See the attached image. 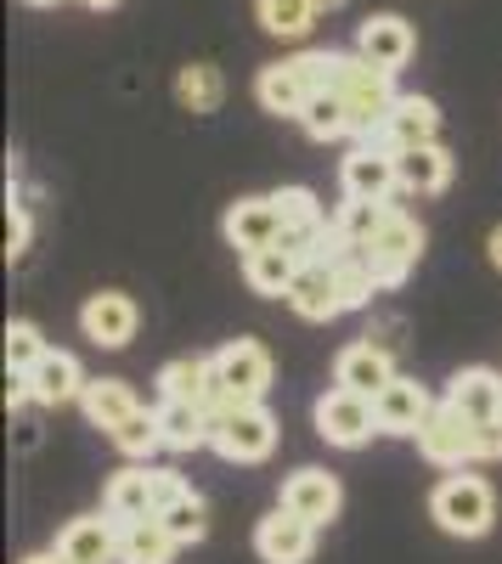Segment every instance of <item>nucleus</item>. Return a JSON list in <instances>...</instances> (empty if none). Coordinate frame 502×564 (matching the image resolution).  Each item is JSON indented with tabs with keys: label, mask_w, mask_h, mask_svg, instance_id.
<instances>
[{
	"label": "nucleus",
	"mask_w": 502,
	"mask_h": 564,
	"mask_svg": "<svg viewBox=\"0 0 502 564\" xmlns=\"http://www.w3.org/2000/svg\"><path fill=\"white\" fill-rule=\"evenodd\" d=\"M29 395L34 406H63V401H79L85 395V372L68 350H45L40 367H29Z\"/></svg>",
	"instance_id": "4be33fe9"
},
{
	"label": "nucleus",
	"mask_w": 502,
	"mask_h": 564,
	"mask_svg": "<svg viewBox=\"0 0 502 564\" xmlns=\"http://www.w3.org/2000/svg\"><path fill=\"white\" fill-rule=\"evenodd\" d=\"M288 311L305 316V322H334L345 311V294H339V276H334V260L323 254H310L294 276V289H288Z\"/></svg>",
	"instance_id": "9b49d317"
},
{
	"label": "nucleus",
	"mask_w": 502,
	"mask_h": 564,
	"mask_svg": "<svg viewBox=\"0 0 502 564\" xmlns=\"http://www.w3.org/2000/svg\"><path fill=\"white\" fill-rule=\"evenodd\" d=\"M429 520L446 531V536H463V542H474V536H485L491 531V520H496V497H491V486L480 480V475H446L435 491H429Z\"/></svg>",
	"instance_id": "f03ea898"
},
{
	"label": "nucleus",
	"mask_w": 502,
	"mask_h": 564,
	"mask_svg": "<svg viewBox=\"0 0 502 564\" xmlns=\"http://www.w3.org/2000/svg\"><path fill=\"white\" fill-rule=\"evenodd\" d=\"M294 68L305 74L310 90H339V74H345V52H299Z\"/></svg>",
	"instance_id": "c9c22d12"
},
{
	"label": "nucleus",
	"mask_w": 502,
	"mask_h": 564,
	"mask_svg": "<svg viewBox=\"0 0 502 564\" xmlns=\"http://www.w3.org/2000/svg\"><path fill=\"white\" fill-rule=\"evenodd\" d=\"M79 327H85V339L97 345V350H124V345L135 339V327H142V311H135L130 294L102 289V294H90V300H85Z\"/></svg>",
	"instance_id": "9d476101"
},
{
	"label": "nucleus",
	"mask_w": 502,
	"mask_h": 564,
	"mask_svg": "<svg viewBox=\"0 0 502 564\" xmlns=\"http://www.w3.org/2000/svg\"><path fill=\"white\" fill-rule=\"evenodd\" d=\"M435 135H440V108L429 97H401L390 108L384 130H379V148L401 153V148H424V141H435Z\"/></svg>",
	"instance_id": "6ab92c4d"
},
{
	"label": "nucleus",
	"mask_w": 502,
	"mask_h": 564,
	"mask_svg": "<svg viewBox=\"0 0 502 564\" xmlns=\"http://www.w3.org/2000/svg\"><path fill=\"white\" fill-rule=\"evenodd\" d=\"M502 457V417L474 423V463H496Z\"/></svg>",
	"instance_id": "4c0bfd02"
},
{
	"label": "nucleus",
	"mask_w": 502,
	"mask_h": 564,
	"mask_svg": "<svg viewBox=\"0 0 502 564\" xmlns=\"http://www.w3.org/2000/svg\"><path fill=\"white\" fill-rule=\"evenodd\" d=\"M368 260H373L384 289H401V282L413 276V265L424 260V226L406 209H390V220L379 226V238L368 243Z\"/></svg>",
	"instance_id": "39448f33"
},
{
	"label": "nucleus",
	"mask_w": 502,
	"mask_h": 564,
	"mask_svg": "<svg viewBox=\"0 0 502 564\" xmlns=\"http://www.w3.org/2000/svg\"><path fill=\"white\" fill-rule=\"evenodd\" d=\"M316 0H254V18L265 34H277V40H305L316 29Z\"/></svg>",
	"instance_id": "c756f323"
},
{
	"label": "nucleus",
	"mask_w": 502,
	"mask_h": 564,
	"mask_svg": "<svg viewBox=\"0 0 502 564\" xmlns=\"http://www.w3.org/2000/svg\"><path fill=\"white\" fill-rule=\"evenodd\" d=\"M102 508L113 513V520H148L153 513V468H142V463L119 468V475L108 480V491H102Z\"/></svg>",
	"instance_id": "bb28decb"
},
{
	"label": "nucleus",
	"mask_w": 502,
	"mask_h": 564,
	"mask_svg": "<svg viewBox=\"0 0 502 564\" xmlns=\"http://www.w3.org/2000/svg\"><path fill=\"white\" fill-rule=\"evenodd\" d=\"M299 265H305V260H299L288 243H265V249L243 254V282H249L260 300H288Z\"/></svg>",
	"instance_id": "aec40b11"
},
{
	"label": "nucleus",
	"mask_w": 502,
	"mask_h": 564,
	"mask_svg": "<svg viewBox=\"0 0 502 564\" xmlns=\"http://www.w3.org/2000/svg\"><path fill=\"white\" fill-rule=\"evenodd\" d=\"M175 497H187V480H181L175 468H153V513H164Z\"/></svg>",
	"instance_id": "e433bc0d"
},
{
	"label": "nucleus",
	"mask_w": 502,
	"mask_h": 564,
	"mask_svg": "<svg viewBox=\"0 0 502 564\" xmlns=\"http://www.w3.org/2000/svg\"><path fill=\"white\" fill-rule=\"evenodd\" d=\"M316 7H323V12H339V7H350V0H316Z\"/></svg>",
	"instance_id": "37998d69"
},
{
	"label": "nucleus",
	"mask_w": 502,
	"mask_h": 564,
	"mask_svg": "<svg viewBox=\"0 0 502 564\" xmlns=\"http://www.w3.org/2000/svg\"><path fill=\"white\" fill-rule=\"evenodd\" d=\"M159 520H164V531H170L181 547H193V542H204V531H209V508H204L198 491H187V497H175Z\"/></svg>",
	"instance_id": "72a5a7b5"
},
{
	"label": "nucleus",
	"mask_w": 502,
	"mask_h": 564,
	"mask_svg": "<svg viewBox=\"0 0 502 564\" xmlns=\"http://www.w3.org/2000/svg\"><path fill=\"white\" fill-rule=\"evenodd\" d=\"M29 7H57V0H29Z\"/></svg>",
	"instance_id": "c03bdc74"
},
{
	"label": "nucleus",
	"mask_w": 502,
	"mask_h": 564,
	"mask_svg": "<svg viewBox=\"0 0 502 564\" xmlns=\"http://www.w3.org/2000/svg\"><path fill=\"white\" fill-rule=\"evenodd\" d=\"M446 406L463 412L469 423L502 417V372H491V367H463L458 379L446 384Z\"/></svg>",
	"instance_id": "a211bd4d"
},
{
	"label": "nucleus",
	"mask_w": 502,
	"mask_h": 564,
	"mask_svg": "<svg viewBox=\"0 0 502 564\" xmlns=\"http://www.w3.org/2000/svg\"><path fill=\"white\" fill-rule=\"evenodd\" d=\"M390 209H395V204H379V198H345L339 215H334V231H339L345 243H361V249H368V243L379 238V226L390 220Z\"/></svg>",
	"instance_id": "2f4dec72"
},
{
	"label": "nucleus",
	"mask_w": 502,
	"mask_h": 564,
	"mask_svg": "<svg viewBox=\"0 0 502 564\" xmlns=\"http://www.w3.org/2000/svg\"><path fill=\"white\" fill-rule=\"evenodd\" d=\"M283 508L305 513L310 525H334L339 508H345V491H339V480L328 475V468H294V475L283 480Z\"/></svg>",
	"instance_id": "4468645a"
},
{
	"label": "nucleus",
	"mask_w": 502,
	"mask_h": 564,
	"mask_svg": "<svg viewBox=\"0 0 502 564\" xmlns=\"http://www.w3.org/2000/svg\"><path fill=\"white\" fill-rule=\"evenodd\" d=\"M254 97H260V108H265V113H277V119H299V113H305V102H310V85H305V74H299V68H294V57H288V63L260 68Z\"/></svg>",
	"instance_id": "b1692460"
},
{
	"label": "nucleus",
	"mask_w": 502,
	"mask_h": 564,
	"mask_svg": "<svg viewBox=\"0 0 502 564\" xmlns=\"http://www.w3.org/2000/svg\"><path fill=\"white\" fill-rule=\"evenodd\" d=\"M159 401H193L209 412L215 401V356H175L159 367Z\"/></svg>",
	"instance_id": "412c9836"
},
{
	"label": "nucleus",
	"mask_w": 502,
	"mask_h": 564,
	"mask_svg": "<svg viewBox=\"0 0 502 564\" xmlns=\"http://www.w3.org/2000/svg\"><path fill=\"white\" fill-rule=\"evenodd\" d=\"M373 406H379V435H418L424 417L435 412L429 390L418 379H401V372L373 395Z\"/></svg>",
	"instance_id": "dca6fc26"
},
{
	"label": "nucleus",
	"mask_w": 502,
	"mask_h": 564,
	"mask_svg": "<svg viewBox=\"0 0 502 564\" xmlns=\"http://www.w3.org/2000/svg\"><path fill=\"white\" fill-rule=\"evenodd\" d=\"M390 379H395V350H390V345H379L373 334L361 339V345H345V350H339V361H334V384L361 390V395H379Z\"/></svg>",
	"instance_id": "2eb2a0df"
},
{
	"label": "nucleus",
	"mask_w": 502,
	"mask_h": 564,
	"mask_svg": "<svg viewBox=\"0 0 502 564\" xmlns=\"http://www.w3.org/2000/svg\"><path fill=\"white\" fill-rule=\"evenodd\" d=\"M40 356H45V334L34 322H12L7 327V372H29V367H40Z\"/></svg>",
	"instance_id": "f704fd0d"
},
{
	"label": "nucleus",
	"mask_w": 502,
	"mask_h": 564,
	"mask_svg": "<svg viewBox=\"0 0 502 564\" xmlns=\"http://www.w3.org/2000/svg\"><path fill=\"white\" fill-rule=\"evenodd\" d=\"M175 102L187 108V113H220L226 102V79L215 63H187L175 74Z\"/></svg>",
	"instance_id": "c85d7f7f"
},
{
	"label": "nucleus",
	"mask_w": 502,
	"mask_h": 564,
	"mask_svg": "<svg viewBox=\"0 0 502 564\" xmlns=\"http://www.w3.org/2000/svg\"><path fill=\"white\" fill-rule=\"evenodd\" d=\"M108 441H113V446H119L124 457H135V463H148V457H153V452L164 446V430H159V412H148V406H142V412H130V417L119 423V430H113Z\"/></svg>",
	"instance_id": "473e14b6"
},
{
	"label": "nucleus",
	"mask_w": 502,
	"mask_h": 564,
	"mask_svg": "<svg viewBox=\"0 0 502 564\" xmlns=\"http://www.w3.org/2000/svg\"><path fill=\"white\" fill-rule=\"evenodd\" d=\"M316 531H323V525H310L305 513H294V508H271L265 520L254 525V553H260V564H310V553H316Z\"/></svg>",
	"instance_id": "0eeeda50"
},
{
	"label": "nucleus",
	"mask_w": 502,
	"mask_h": 564,
	"mask_svg": "<svg viewBox=\"0 0 502 564\" xmlns=\"http://www.w3.org/2000/svg\"><path fill=\"white\" fill-rule=\"evenodd\" d=\"M395 170H401V193H418V198H435L451 186V153L440 141H424V148H401L395 153Z\"/></svg>",
	"instance_id": "5701e85b"
},
{
	"label": "nucleus",
	"mask_w": 502,
	"mask_h": 564,
	"mask_svg": "<svg viewBox=\"0 0 502 564\" xmlns=\"http://www.w3.org/2000/svg\"><path fill=\"white\" fill-rule=\"evenodd\" d=\"M79 406H85V417L97 423V430H108V435L119 430L130 412H142V401H135V390H130L124 379H85Z\"/></svg>",
	"instance_id": "a878e982"
},
{
	"label": "nucleus",
	"mask_w": 502,
	"mask_h": 564,
	"mask_svg": "<svg viewBox=\"0 0 502 564\" xmlns=\"http://www.w3.org/2000/svg\"><path fill=\"white\" fill-rule=\"evenodd\" d=\"M18 564H68L57 547H45V553H29V558H18Z\"/></svg>",
	"instance_id": "a19ab883"
},
{
	"label": "nucleus",
	"mask_w": 502,
	"mask_h": 564,
	"mask_svg": "<svg viewBox=\"0 0 502 564\" xmlns=\"http://www.w3.org/2000/svg\"><path fill=\"white\" fill-rule=\"evenodd\" d=\"M159 430H164V452H198L209 446V412L193 401H159Z\"/></svg>",
	"instance_id": "cd10ccee"
},
{
	"label": "nucleus",
	"mask_w": 502,
	"mask_h": 564,
	"mask_svg": "<svg viewBox=\"0 0 502 564\" xmlns=\"http://www.w3.org/2000/svg\"><path fill=\"white\" fill-rule=\"evenodd\" d=\"M209 446L226 463H265L277 452V417L265 412V401H238L226 412H209Z\"/></svg>",
	"instance_id": "7ed1b4c3"
},
{
	"label": "nucleus",
	"mask_w": 502,
	"mask_h": 564,
	"mask_svg": "<svg viewBox=\"0 0 502 564\" xmlns=\"http://www.w3.org/2000/svg\"><path fill=\"white\" fill-rule=\"evenodd\" d=\"M356 52L368 57V63H379V68H390V74H401L406 63H413V52H418V34H413V23H406V18L379 12V18H368V23L356 29Z\"/></svg>",
	"instance_id": "f8f14e48"
},
{
	"label": "nucleus",
	"mask_w": 502,
	"mask_h": 564,
	"mask_svg": "<svg viewBox=\"0 0 502 564\" xmlns=\"http://www.w3.org/2000/svg\"><path fill=\"white\" fill-rule=\"evenodd\" d=\"M299 124H305L310 141H339V135H350V102H345V90H310Z\"/></svg>",
	"instance_id": "7c9ffc66"
},
{
	"label": "nucleus",
	"mask_w": 502,
	"mask_h": 564,
	"mask_svg": "<svg viewBox=\"0 0 502 564\" xmlns=\"http://www.w3.org/2000/svg\"><path fill=\"white\" fill-rule=\"evenodd\" d=\"M339 90H345V102H350V135L356 141H379L390 108L401 102V90H395V74L368 63L361 52H345V74H339Z\"/></svg>",
	"instance_id": "f257e3e1"
},
{
	"label": "nucleus",
	"mask_w": 502,
	"mask_h": 564,
	"mask_svg": "<svg viewBox=\"0 0 502 564\" xmlns=\"http://www.w3.org/2000/svg\"><path fill=\"white\" fill-rule=\"evenodd\" d=\"M271 372H277V367H271V350L260 339H232V345L215 350V379L232 390L238 401H265Z\"/></svg>",
	"instance_id": "1a4fd4ad"
},
{
	"label": "nucleus",
	"mask_w": 502,
	"mask_h": 564,
	"mask_svg": "<svg viewBox=\"0 0 502 564\" xmlns=\"http://www.w3.org/2000/svg\"><path fill=\"white\" fill-rule=\"evenodd\" d=\"M220 231H226V243H232L238 254H254L265 243H283V215H277L271 198H238L232 209H226Z\"/></svg>",
	"instance_id": "f3484780"
},
{
	"label": "nucleus",
	"mask_w": 502,
	"mask_h": 564,
	"mask_svg": "<svg viewBox=\"0 0 502 564\" xmlns=\"http://www.w3.org/2000/svg\"><path fill=\"white\" fill-rule=\"evenodd\" d=\"M339 186H345V198H379V204H390L401 193L395 153L379 148V141H356V148L339 159Z\"/></svg>",
	"instance_id": "423d86ee"
},
{
	"label": "nucleus",
	"mask_w": 502,
	"mask_h": 564,
	"mask_svg": "<svg viewBox=\"0 0 502 564\" xmlns=\"http://www.w3.org/2000/svg\"><path fill=\"white\" fill-rule=\"evenodd\" d=\"M316 435H323L328 446H339V452L368 446V441L379 435V406H373V395L334 384L323 401H316Z\"/></svg>",
	"instance_id": "20e7f679"
},
{
	"label": "nucleus",
	"mask_w": 502,
	"mask_h": 564,
	"mask_svg": "<svg viewBox=\"0 0 502 564\" xmlns=\"http://www.w3.org/2000/svg\"><path fill=\"white\" fill-rule=\"evenodd\" d=\"M413 441H418L424 463H435V468H469L474 463V423L463 412H451L446 401H435V412L424 417V430Z\"/></svg>",
	"instance_id": "6e6552de"
},
{
	"label": "nucleus",
	"mask_w": 502,
	"mask_h": 564,
	"mask_svg": "<svg viewBox=\"0 0 502 564\" xmlns=\"http://www.w3.org/2000/svg\"><path fill=\"white\" fill-rule=\"evenodd\" d=\"M29 249V209L23 204H7V254L18 260Z\"/></svg>",
	"instance_id": "58836bf2"
},
{
	"label": "nucleus",
	"mask_w": 502,
	"mask_h": 564,
	"mask_svg": "<svg viewBox=\"0 0 502 564\" xmlns=\"http://www.w3.org/2000/svg\"><path fill=\"white\" fill-rule=\"evenodd\" d=\"M57 553L68 564H119V520L102 513H85V520H68L57 531Z\"/></svg>",
	"instance_id": "ddd939ff"
},
{
	"label": "nucleus",
	"mask_w": 502,
	"mask_h": 564,
	"mask_svg": "<svg viewBox=\"0 0 502 564\" xmlns=\"http://www.w3.org/2000/svg\"><path fill=\"white\" fill-rule=\"evenodd\" d=\"M175 547L181 542L164 531L159 513H148V520H119V564H170Z\"/></svg>",
	"instance_id": "393cba45"
},
{
	"label": "nucleus",
	"mask_w": 502,
	"mask_h": 564,
	"mask_svg": "<svg viewBox=\"0 0 502 564\" xmlns=\"http://www.w3.org/2000/svg\"><path fill=\"white\" fill-rule=\"evenodd\" d=\"M485 254H491V265L502 271V226H491V238H485Z\"/></svg>",
	"instance_id": "ea45409f"
},
{
	"label": "nucleus",
	"mask_w": 502,
	"mask_h": 564,
	"mask_svg": "<svg viewBox=\"0 0 502 564\" xmlns=\"http://www.w3.org/2000/svg\"><path fill=\"white\" fill-rule=\"evenodd\" d=\"M79 7H90V12H108V7H119V0H79Z\"/></svg>",
	"instance_id": "79ce46f5"
}]
</instances>
